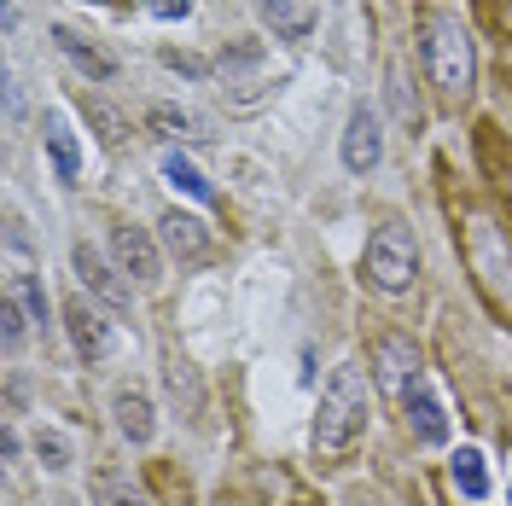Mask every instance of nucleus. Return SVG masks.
I'll return each instance as SVG.
<instances>
[{
	"mask_svg": "<svg viewBox=\"0 0 512 506\" xmlns=\"http://www.w3.org/2000/svg\"><path fill=\"white\" fill-rule=\"evenodd\" d=\"M367 413H373L367 373H361L355 361L332 367V379L320 390V413H315V454L320 460H344V454L367 437Z\"/></svg>",
	"mask_w": 512,
	"mask_h": 506,
	"instance_id": "1",
	"label": "nucleus"
},
{
	"mask_svg": "<svg viewBox=\"0 0 512 506\" xmlns=\"http://www.w3.org/2000/svg\"><path fill=\"white\" fill-rule=\"evenodd\" d=\"M425 70H431V82L443 88V94H466L472 88V76H478V59H472V35L460 30V18H448V12H431L425 24Z\"/></svg>",
	"mask_w": 512,
	"mask_h": 506,
	"instance_id": "2",
	"label": "nucleus"
},
{
	"mask_svg": "<svg viewBox=\"0 0 512 506\" xmlns=\"http://www.w3.org/2000/svg\"><path fill=\"white\" fill-rule=\"evenodd\" d=\"M419 274V245L414 233L402 222H384L373 239H367V280L379 285V291H408Z\"/></svg>",
	"mask_w": 512,
	"mask_h": 506,
	"instance_id": "3",
	"label": "nucleus"
},
{
	"mask_svg": "<svg viewBox=\"0 0 512 506\" xmlns=\"http://www.w3.org/2000/svg\"><path fill=\"white\" fill-rule=\"evenodd\" d=\"M472 268H478L483 291H489L501 309H512V251H507L501 227L489 222V216H478V222H472Z\"/></svg>",
	"mask_w": 512,
	"mask_h": 506,
	"instance_id": "4",
	"label": "nucleus"
},
{
	"mask_svg": "<svg viewBox=\"0 0 512 506\" xmlns=\"http://www.w3.org/2000/svg\"><path fill=\"white\" fill-rule=\"evenodd\" d=\"M379 158H384L379 111H373V105H355V111H350V128H344V169L367 175V169H379Z\"/></svg>",
	"mask_w": 512,
	"mask_h": 506,
	"instance_id": "5",
	"label": "nucleus"
},
{
	"mask_svg": "<svg viewBox=\"0 0 512 506\" xmlns=\"http://www.w3.org/2000/svg\"><path fill=\"white\" fill-rule=\"evenodd\" d=\"M373 361H379V379L384 390H396V396H408L425 373H419V355L408 338H379V349H373Z\"/></svg>",
	"mask_w": 512,
	"mask_h": 506,
	"instance_id": "6",
	"label": "nucleus"
},
{
	"mask_svg": "<svg viewBox=\"0 0 512 506\" xmlns=\"http://www.w3.org/2000/svg\"><path fill=\"white\" fill-rule=\"evenodd\" d=\"M256 18L280 41H303L315 30V0H256Z\"/></svg>",
	"mask_w": 512,
	"mask_h": 506,
	"instance_id": "7",
	"label": "nucleus"
},
{
	"mask_svg": "<svg viewBox=\"0 0 512 506\" xmlns=\"http://www.w3.org/2000/svg\"><path fill=\"white\" fill-rule=\"evenodd\" d=\"M64 320H70V338H76V349H82L88 361L111 355V326H105V315H99L88 297H76V303L64 309Z\"/></svg>",
	"mask_w": 512,
	"mask_h": 506,
	"instance_id": "8",
	"label": "nucleus"
},
{
	"mask_svg": "<svg viewBox=\"0 0 512 506\" xmlns=\"http://www.w3.org/2000/svg\"><path fill=\"white\" fill-rule=\"evenodd\" d=\"M117 262H123V274H134L140 285L158 280V245H152V233L146 227H117Z\"/></svg>",
	"mask_w": 512,
	"mask_h": 506,
	"instance_id": "9",
	"label": "nucleus"
},
{
	"mask_svg": "<svg viewBox=\"0 0 512 506\" xmlns=\"http://www.w3.org/2000/svg\"><path fill=\"white\" fill-rule=\"evenodd\" d=\"M402 408H408V425H414L419 443H443V437H448V413H443V402L431 396V384H425V379L402 396Z\"/></svg>",
	"mask_w": 512,
	"mask_h": 506,
	"instance_id": "10",
	"label": "nucleus"
},
{
	"mask_svg": "<svg viewBox=\"0 0 512 506\" xmlns=\"http://www.w3.org/2000/svg\"><path fill=\"white\" fill-rule=\"evenodd\" d=\"M70 262H76V274H82V285H88L94 297H105L111 309H128V285L117 280V268H105V256H99V251L76 245V256H70Z\"/></svg>",
	"mask_w": 512,
	"mask_h": 506,
	"instance_id": "11",
	"label": "nucleus"
},
{
	"mask_svg": "<svg viewBox=\"0 0 512 506\" xmlns=\"http://www.w3.org/2000/svg\"><path fill=\"white\" fill-rule=\"evenodd\" d=\"M163 245H169V256H181V262H198V256L210 251V233H204V222L198 216H181V210H169L158 222Z\"/></svg>",
	"mask_w": 512,
	"mask_h": 506,
	"instance_id": "12",
	"label": "nucleus"
},
{
	"mask_svg": "<svg viewBox=\"0 0 512 506\" xmlns=\"http://www.w3.org/2000/svg\"><path fill=\"white\" fill-rule=\"evenodd\" d=\"M47 152H53V169H59V181H76L82 175V146H76V128L64 111H47Z\"/></svg>",
	"mask_w": 512,
	"mask_h": 506,
	"instance_id": "13",
	"label": "nucleus"
},
{
	"mask_svg": "<svg viewBox=\"0 0 512 506\" xmlns=\"http://www.w3.org/2000/svg\"><path fill=\"white\" fill-rule=\"evenodd\" d=\"M111 413H117V431H123L128 443H152L158 419H152V402H146L140 390H117V402H111Z\"/></svg>",
	"mask_w": 512,
	"mask_h": 506,
	"instance_id": "14",
	"label": "nucleus"
},
{
	"mask_svg": "<svg viewBox=\"0 0 512 506\" xmlns=\"http://www.w3.org/2000/svg\"><path fill=\"white\" fill-rule=\"evenodd\" d=\"M163 181H169L175 192H187V198H198V204H210V198H216V187L198 175V163L181 158V152H169V158H163Z\"/></svg>",
	"mask_w": 512,
	"mask_h": 506,
	"instance_id": "15",
	"label": "nucleus"
},
{
	"mask_svg": "<svg viewBox=\"0 0 512 506\" xmlns=\"http://www.w3.org/2000/svg\"><path fill=\"white\" fill-rule=\"evenodd\" d=\"M53 41H59V47H64V59L76 64V70H88V76H99V82H105V76L117 70V64L105 59L99 47H88V41H82V35H76V30H53Z\"/></svg>",
	"mask_w": 512,
	"mask_h": 506,
	"instance_id": "16",
	"label": "nucleus"
},
{
	"mask_svg": "<svg viewBox=\"0 0 512 506\" xmlns=\"http://www.w3.org/2000/svg\"><path fill=\"white\" fill-rule=\"evenodd\" d=\"M454 489H460L466 501H483V495H489V472H483L478 448H460V454H454Z\"/></svg>",
	"mask_w": 512,
	"mask_h": 506,
	"instance_id": "17",
	"label": "nucleus"
},
{
	"mask_svg": "<svg viewBox=\"0 0 512 506\" xmlns=\"http://www.w3.org/2000/svg\"><path fill=\"white\" fill-rule=\"evenodd\" d=\"M6 297H18V303L30 309L35 326L47 320V291H41V280H35L30 268H12V280H6Z\"/></svg>",
	"mask_w": 512,
	"mask_h": 506,
	"instance_id": "18",
	"label": "nucleus"
},
{
	"mask_svg": "<svg viewBox=\"0 0 512 506\" xmlns=\"http://www.w3.org/2000/svg\"><path fill=\"white\" fill-rule=\"evenodd\" d=\"M94 506H146V495H140L123 472H99L94 477Z\"/></svg>",
	"mask_w": 512,
	"mask_h": 506,
	"instance_id": "19",
	"label": "nucleus"
},
{
	"mask_svg": "<svg viewBox=\"0 0 512 506\" xmlns=\"http://www.w3.org/2000/svg\"><path fill=\"white\" fill-rule=\"evenodd\" d=\"M169 390H175V402L187 396V408H198V402H204V390H198V379H192V361L169 355Z\"/></svg>",
	"mask_w": 512,
	"mask_h": 506,
	"instance_id": "20",
	"label": "nucleus"
},
{
	"mask_svg": "<svg viewBox=\"0 0 512 506\" xmlns=\"http://www.w3.org/2000/svg\"><path fill=\"white\" fill-rule=\"evenodd\" d=\"M390 105H396L402 123H419V105H414V94H408V70H402V64H390Z\"/></svg>",
	"mask_w": 512,
	"mask_h": 506,
	"instance_id": "21",
	"label": "nucleus"
},
{
	"mask_svg": "<svg viewBox=\"0 0 512 506\" xmlns=\"http://www.w3.org/2000/svg\"><path fill=\"white\" fill-rule=\"evenodd\" d=\"M35 448H41L47 472H64V466H70V443H64L59 431H41V437H35Z\"/></svg>",
	"mask_w": 512,
	"mask_h": 506,
	"instance_id": "22",
	"label": "nucleus"
},
{
	"mask_svg": "<svg viewBox=\"0 0 512 506\" xmlns=\"http://www.w3.org/2000/svg\"><path fill=\"white\" fill-rule=\"evenodd\" d=\"M146 6H152L158 18H169V24H175V18H187V12H192V0H146Z\"/></svg>",
	"mask_w": 512,
	"mask_h": 506,
	"instance_id": "23",
	"label": "nucleus"
},
{
	"mask_svg": "<svg viewBox=\"0 0 512 506\" xmlns=\"http://www.w3.org/2000/svg\"><path fill=\"white\" fill-rule=\"evenodd\" d=\"M507 506H512V483H507Z\"/></svg>",
	"mask_w": 512,
	"mask_h": 506,
	"instance_id": "24",
	"label": "nucleus"
}]
</instances>
